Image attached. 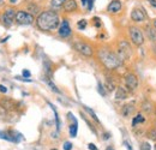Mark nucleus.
Wrapping results in <instances>:
<instances>
[{"mask_svg":"<svg viewBox=\"0 0 156 150\" xmlns=\"http://www.w3.org/2000/svg\"><path fill=\"white\" fill-rule=\"evenodd\" d=\"M94 1H95V0H82V5H83V6H87V9L90 11V10L93 9Z\"/></svg>","mask_w":156,"mask_h":150,"instance_id":"19","label":"nucleus"},{"mask_svg":"<svg viewBox=\"0 0 156 150\" xmlns=\"http://www.w3.org/2000/svg\"><path fill=\"white\" fill-rule=\"evenodd\" d=\"M2 4H4V0H0V6H1Z\"/></svg>","mask_w":156,"mask_h":150,"instance_id":"38","label":"nucleus"},{"mask_svg":"<svg viewBox=\"0 0 156 150\" xmlns=\"http://www.w3.org/2000/svg\"><path fill=\"white\" fill-rule=\"evenodd\" d=\"M154 28H155V30H156V19L154 20Z\"/></svg>","mask_w":156,"mask_h":150,"instance_id":"37","label":"nucleus"},{"mask_svg":"<svg viewBox=\"0 0 156 150\" xmlns=\"http://www.w3.org/2000/svg\"><path fill=\"white\" fill-rule=\"evenodd\" d=\"M0 138H2V139H6V141H11V142H15V141H13V137H12L11 134H9L7 132L0 131Z\"/></svg>","mask_w":156,"mask_h":150,"instance_id":"20","label":"nucleus"},{"mask_svg":"<svg viewBox=\"0 0 156 150\" xmlns=\"http://www.w3.org/2000/svg\"><path fill=\"white\" fill-rule=\"evenodd\" d=\"M125 84L126 87H129L131 90H135L138 87V78L133 73H127L125 76Z\"/></svg>","mask_w":156,"mask_h":150,"instance_id":"8","label":"nucleus"},{"mask_svg":"<svg viewBox=\"0 0 156 150\" xmlns=\"http://www.w3.org/2000/svg\"><path fill=\"white\" fill-rule=\"evenodd\" d=\"M124 144H125V147H126V148H127V149H129V150H132V148L130 147V144H129L127 142H124Z\"/></svg>","mask_w":156,"mask_h":150,"instance_id":"33","label":"nucleus"},{"mask_svg":"<svg viewBox=\"0 0 156 150\" xmlns=\"http://www.w3.org/2000/svg\"><path fill=\"white\" fill-rule=\"evenodd\" d=\"M28 10L30 11V13H31V15H35V13H37V12H39V6H37V5H35V4H31V5H29V6H28Z\"/></svg>","mask_w":156,"mask_h":150,"instance_id":"22","label":"nucleus"},{"mask_svg":"<svg viewBox=\"0 0 156 150\" xmlns=\"http://www.w3.org/2000/svg\"><path fill=\"white\" fill-rule=\"evenodd\" d=\"M0 91L5 94V93L7 91V89H6V87H5V85H0Z\"/></svg>","mask_w":156,"mask_h":150,"instance_id":"30","label":"nucleus"},{"mask_svg":"<svg viewBox=\"0 0 156 150\" xmlns=\"http://www.w3.org/2000/svg\"><path fill=\"white\" fill-rule=\"evenodd\" d=\"M154 150H156V144H155V147H154Z\"/></svg>","mask_w":156,"mask_h":150,"instance_id":"39","label":"nucleus"},{"mask_svg":"<svg viewBox=\"0 0 156 150\" xmlns=\"http://www.w3.org/2000/svg\"><path fill=\"white\" fill-rule=\"evenodd\" d=\"M59 35L61 36V38H69L70 35H71V28H70V24H69V22L67 20H62L61 22V24L59 25Z\"/></svg>","mask_w":156,"mask_h":150,"instance_id":"9","label":"nucleus"},{"mask_svg":"<svg viewBox=\"0 0 156 150\" xmlns=\"http://www.w3.org/2000/svg\"><path fill=\"white\" fill-rule=\"evenodd\" d=\"M131 19L133 22H143L145 19V13L143 10L140 9H135L132 12H131Z\"/></svg>","mask_w":156,"mask_h":150,"instance_id":"10","label":"nucleus"},{"mask_svg":"<svg viewBox=\"0 0 156 150\" xmlns=\"http://www.w3.org/2000/svg\"><path fill=\"white\" fill-rule=\"evenodd\" d=\"M132 112H133V106H132V105H130V103L124 105V106H122V108H121V115H122L124 118L130 116V115L132 114Z\"/></svg>","mask_w":156,"mask_h":150,"instance_id":"14","label":"nucleus"},{"mask_svg":"<svg viewBox=\"0 0 156 150\" xmlns=\"http://www.w3.org/2000/svg\"><path fill=\"white\" fill-rule=\"evenodd\" d=\"M88 148H89V149H90V150H98V148L95 147V144H93V143H90V144L88 145Z\"/></svg>","mask_w":156,"mask_h":150,"instance_id":"29","label":"nucleus"},{"mask_svg":"<svg viewBox=\"0 0 156 150\" xmlns=\"http://www.w3.org/2000/svg\"><path fill=\"white\" fill-rule=\"evenodd\" d=\"M13 20H16V12L13 9H7L4 15L1 16V23L5 27H11L13 24Z\"/></svg>","mask_w":156,"mask_h":150,"instance_id":"6","label":"nucleus"},{"mask_svg":"<svg viewBox=\"0 0 156 150\" xmlns=\"http://www.w3.org/2000/svg\"><path fill=\"white\" fill-rule=\"evenodd\" d=\"M64 10L66 12H71V11L77 10V2H76V0H66L65 4H64Z\"/></svg>","mask_w":156,"mask_h":150,"instance_id":"13","label":"nucleus"},{"mask_svg":"<svg viewBox=\"0 0 156 150\" xmlns=\"http://www.w3.org/2000/svg\"><path fill=\"white\" fill-rule=\"evenodd\" d=\"M0 106L6 111H11V109L15 108V102L11 98H1L0 100Z\"/></svg>","mask_w":156,"mask_h":150,"instance_id":"12","label":"nucleus"},{"mask_svg":"<svg viewBox=\"0 0 156 150\" xmlns=\"http://www.w3.org/2000/svg\"><path fill=\"white\" fill-rule=\"evenodd\" d=\"M46 82H47V84H48V85H49V88H51V89H52V90H53V91H55V93H57V94H60V90H59L58 88H57V87H55V84H54V83H53V82H51V80H49V79H47V80H46Z\"/></svg>","mask_w":156,"mask_h":150,"instance_id":"24","label":"nucleus"},{"mask_svg":"<svg viewBox=\"0 0 156 150\" xmlns=\"http://www.w3.org/2000/svg\"><path fill=\"white\" fill-rule=\"evenodd\" d=\"M126 97H127V93L125 91V89L119 87L117 89V93H115V98L117 100H125Z\"/></svg>","mask_w":156,"mask_h":150,"instance_id":"15","label":"nucleus"},{"mask_svg":"<svg viewBox=\"0 0 156 150\" xmlns=\"http://www.w3.org/2000/svg\"><path fill=\"white\" fill-rule=\"evenodd\" d=\"M65 1H66V0H52V1H51V6H52L53 9H59V7L64 6Z\"/></svg>","mask_w":156,"mask_h":150,"instance_id":"17","label":"nucleus"},{"mask_svg":"<svg viewBox=\"0 0 156 150\" xmlns=\"http://www.w3.org/2000/svg\"><path fill=\"white\" fill-rule=\"evenodd\" d=\"M121 1L120 0H112L111 2H109V5H108V7H107V10H108V12H111V13H118L120 10H121Z\"/></svg>","mask_w":156,"mask_h":150,"instance_id":"11","label":"nucleus"},{"mask_svg":"<svg viewBox=\"0 0 156 150\" xmlns=\"http://www.w3.org/2000/svg\"><path fill=\"white\" fill-rule=\"evenodd\" d=\"M83 107H84V109H85L87 112H88V113H89V114H90V115H91V118H93V119H94V120H95L96 123H100V120H98V116H96V114L94 113V111H93V109H90V108H89V107H87V106H83Z\"/></svg>","mask_w":156,"mask_h":150,"instance_id":"21","label":"nucleus"},{"mask_svg":"<svg viewBox=\"0 0 156 150\" xmlns=\"http://www.w3.org/2000/svg\"><path fill=\"white\" fill-rule=\"evenodd\" d=\"M53 150H57V149H53Z\"/></svg>","mask_w":156,"mask_h":150,"instance_id":"40","label":"nucleus"},{"mask_svg":"<svg viewBox=\"0 0 156 150\" xmlns=\"http://www.w3.org/2000/svg\"><path fill=\"white\" fill-rule=\"evenodd\" d=\"M94 20L96 22V27H100V25H101V24L98 23V17H95V18H94Z\"/></svg>","mask_w":156,"mask_h":150,"instance_id":"34","label":"nucleus"},{"mask_svg":"<svg viewBox=\"0 0 156 150\" xmlns=\"http://www.w3.org/2000/svg\"><path fill=\"white\" fill-rule=\"evenodd\" d=\"M34 15H31L30 12L27 11H18L16 12V22L20 25H29L34 23Z\"/></svg>","mask_w":156,"mask_h":150,"instance_id":"3","label":"nucleus"},{"mask_svg":"<svg viewBox=\"0 0 156 150\" xmlns=\"http://www.w3.org/2000/svg\"><path fill=\"white\" fill-rule=\"evenodd\" d=\"M51 107H52V109L54 111V115H55V121H57V130H60V120H59V115L58 113H57V111H55V108L53 107V105H51Z\"/></svg>","mask_w":156,"mask_h":150,"instance_id":"25","label":"nucleus"},{"mask_svg":"<svg viewBox=\"0 0 156 150\" xmlns=\"http://www.w3.org/2000/svg\"><path fill=\"white\" fill-rule=\"evenodd\" d=\"M149 1V4L153 6V7H156V0H148Z\"/></svg>","mask_w":156,"mask_h":150,"instance_id":"32","label":"nucleus"},{"mask_svg":"<svg viewBox=\"0 0 156 150\" xmlns=\"http://www.w3.org/2000/svg\"><path fill=\"white\" fill-rule=\"evenodd\" d=\"M23 76L24 77H30V72L28 70H23Z\"/></svg>","mask_w":156,"mask_h":150,"instance_id":"31","label":"nucleus"},{"mask_svg":"<svg viewBox=\"0 0 156 150\" xmlns=\"http://www.w3.org/2000/svg\"><path fill=\"white\" fill-rule=\"evenodd\" d=\"M98 93L102 95V96H106V91L103 90V87L101 85V83H98Z\"/></svg>","mask_w":156,"mask_h":150,"instance_id":"28","label":"nucleus"},{"mask_svg":"<svg viewBox=\"0 0 156 150\" xmlns=\"http://www.w3.org/2000/svg\"><path fill=\"white\" fill-rule=\"evenodd\" d=\"M98 59L109 70L117 69V67H119L121 65V62H122V60L117 54H114L113 52L108 51L107 48H102V49L98 51Z\"/></svg>","mask_w":156,"mask_h":150,"instance_id":"2","label":"nucleus"},{"mask_svg":"<svg viewBox=\"0 0 156 150\" xmlns=\"http://www.w3.org/2000/svg\"><path fill=\"white\" fill-rule=\"evenodd\" d=\"M73 48L79 52L80 54L84 56H91L93 55V48L90 45L85 43V42H75L73 43Z\"/></svg>","mask_w":156,"mask_h":150,"instance_id":"5","label":"nucleus"},{"mask_svg":"<svg viewBox=\"0 0 156 150\" xmlns=\"http://www.w3.org/2000/svg\"><path fill=\"white\" fill-rule=\"evenodd\" d=\"M144 120H145V119H144V116H143L142 114H137L136 116L133 118V120H132V125L136 126L138 123H144Z\"/></svg>","mask_w":156,"mask_h":150,"instance_id":"18","label":"nucleus"},{"mask_svg":"<svg viewBox=\"0 0 156 150\" xmlns=\"http://www.w3.org/2000/svg\"><path fill=\"white\" fill-rule=\"evenodd\" d=\"M64 150H72V143L71 142H65L64 143Z\"/></svg>","mask_w":156,"mask_h":150,"instance_id":"27","label":"nucleus"},{"mask_svg":"<svg viewBox=\"0 0 156 150\" xmlns=\"http://www.w3.org/2000/svg\"><path fill=\"white\" fill-rule=\"evenodd\" d=\"M131 55V49H130V46L127 42L122 41L119 43V53L118 56L121 59V60H127Z\"/></svg>","mask_w":156,"mask_h":150,"instance_id":"7","label":"nucleus"},{"mask_svg":"<svg viewBox=\"0 0 156 150\" xmlns=\"http://www.w3.org/2000/svg\"><path fill=\"white\" fill-rule=\"evenodd\" d=\"M130 38H131V41L136 46H142L144 43V35H143L142 30L137 27H131L130 28Z\"/></svg>","mask_w":156,"mask_h":150,"instance_id":"4","label":"nucleus"},{"mask_svg":"<svg viewBox=\"0 0 156 150\" xmlns=\"http://www.w3.org/2000/svg\"><path fill=\"white\" fill-rule=\"evenodd\" d=\"M36 24L43 31H52L59 28L60 18L58 13H55L54 11H44L40 13L39 17L36 18Z\"/></svg>","mask_w":156,"mask_h":150,"instance_id":"1","label":"nucleus"},{"mask_svg":"<svg viewBox=\"0 0 156 150\" xmlns=\"http://www.w3.org/2000/svg\"><path fill=\"white\" fill-rule=\"evenodd\" d=\"M77 130H78L77 120L75 119V120H73V124L70 126V136H71V137H76V136H77Z\"/></svg>","mask_w":156,"mask_h":150,"instance_id":"16","label":"nucleus"},{"mask_svg":"<svg viewBox=\"0 0 156 150\" xmlns=\"http://www.w3.org/2000/svg\"><path fill=\"white\" fill-rule=\"evenodd\" d=\"M139 149L140 150H151V147H150V144H149L148 142H143V143L140 144Z\"/></svg>","mask_w":156,"mask_h":150,"instance_id":"26","label":"nucleus"},{"mask_svg":"<svg viewBox=\"0 0 156 150\" xmlns=\"http://www.w3.org/2000/svg\"><path fill=\"white\" fill-rule=\"evenodd\" d=\"M10 2H12V4H15V2H17V0H10Z\"/></svg>","mask_w":156,"mask_h":150,"instance_id":"35","label":"nucleus"},{"mask_svg":"<svg viewBox=\"0 0 156 150\" xmlns=\"http://www.w3.org/2000/svg\"><path fill=\"white\" fill-rule=\"evenodd\" d=\"M106 150H114V149H113L112 147H108V148H107V149H106Z\"/></svg>","mask_w":156,"mask_h":150,"instance_id":"36","label":"nucleus"},{"mask_svg":"<svg viewBox=\"0 0 156 150\" xmlns=\"http://www.w3.org/2000/svg\"><path fill=\"white\" fill-rule=\"evenodd\" d=\"M87 24H88V23H87V20H85V19H80V20L77 23L78 29H79V30H84V29L87 28Z\"/></svg>","mask_w":156,"mask_h":150,"instance_id":"23","label":"nucleus"}]
</instances>
